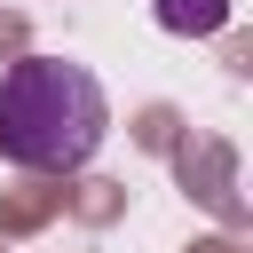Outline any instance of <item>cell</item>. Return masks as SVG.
<instances>
[{
  "label": "cell",
  "mask_w": 253,
  "mask_h": 253,
  "mask_svg": "<svg viewBox=\"0 0 253 253\" xmlns=\"http://www.w3.org/2000/svg\"><path fill=\"white\" fill-rule=\"evenodd\" d=\"M158 24L182 32V40H206V32L229 24V0H158Z\"/></svg>",
  "instance_id": "cell-2"
},
{
  "label": "cell",
  "mask_w": 253,
  "mask_h": 253,
  "mask_svg": "<svg viewBox=\"0 0 253 253\" xmlns=\"http://www.w3.org/2000/svg\"><path fill=\"white\" fill-rule=\"evenodd\" d=\"M111 134V95L87 63L24 55L0 71V158L24 174H79Z\"/></svg>",
  "instance_id": "cell-1"
}]
</instances>
